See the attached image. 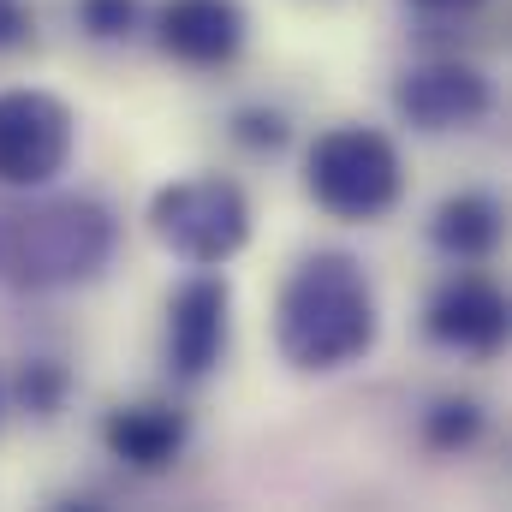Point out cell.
Wrapping results in <instances>:
<instances>
[{
	"label": "cell",
	"mask_w": 512,
	"mask_h": 512,
	"mask_svg": "<svg viewBox=\"0 0 512 512\" xmlns=\"http://www.w3.org/2000/svg\"><path fill=\"white\" fill-rule=\"evenodd\" d=\"M382 340V310L364 262L346 251H310L274 298V346L298 376H334L364 364Z\"/></svg>",
	"instance_id": "1"
},
{
	"label": "cell",
	"mask_w": 512,
	"mask_h": 512,
	"mask_svg": "<svg viewBox=\"0 0 512 512\" xmlns=\"http://www.w3.org/2000/svg\"><path fill=\"white\" fill-rule=\"evenodd\" d=\"M120 245V221L96 197H36L0 209V286L66 292L90 286Z\"/></svg>",
	"instance_id": "2"
},
{
	"label": "cell",
	"mask_w": 512,
	"mask_h": 512,
	"mask_svg": "<svg viewBox=\"0 0 512 512\" xmlns=\"http://www.w3.org/2000/svg\"><path fill=\"white\" fill-rule=\"evenodd\" d=\"M304 191L334 221H382L405 197V161L376 126H334L304 155Z\"/></svg>",
	"instance_id": "3"
},
{
	"label": "cell",
	"mask_w": 512,
	"mask_h": 512,
	"mask_svg": "<svg viewBox=\"0 0 512 512\" xmlns=\"http://www.w3.org/2000/svg\"><path fill=\"white\" fill-rule=\"evenodd\" d=\"M149 233L191 268H221L251 245V197L221 173L173 179L149 197Z\"/></svg>",
	"instance_id": "4"
},
{
	"label": "cell",
	"mask_w": 512,
	"mask_h": 512,
	"mask_svg": "<svg viewBox=\"0 0 512 512\" xmlns=\"http://www.w3.org/2000/svg\"><path fill=\"white\" fill-rule=\"evenodd\" d=\"M78 149V120L48 90H0V185L42 191L66 173Z\"/></svg>",
	"instance_id": "5"
},
{
	"label": "cell",
	"mask_w": 512,
	"mask_h": 512,
	"mask_svg": "<svg viewBox=\"0 0 512 512\" xmlns=\"http://www.w3.org/2000/svg\"><path fill=\"white\" fill-rule=\"evenodd\" d=\"M227 340H233V286L221 274H191L167 298V334H161L167 370L179 382H203L227 358Z\"/></svg>",
	"instance_id": "6"
},
{
	"label": "cell",
	"mask_w": 512,
	"mask_h": 512,
	"mask_svg": "<svg viewBox=\"0 0 512 512\" xmlns=\"http://www.w3.org/2000/svg\"><path fill=\"white\" fill-rule=\"evenodd\" d=\"M393 108L411 131H471L477 120H489L495 108V84L471 66V60H423L411 72H399L393 84Z\"/></svg>",
	"instance_id": "7"
},
{
	"label": "cell",
	"mask_w": 512,
	"mask_h": 512,
	"mask_svg": "<svg viewBox=\"0 0 512 512\" xmlns=\"http://www.w3.org/2000/svg\"><path fill=\"white\" fill-rule=\"evenodd\" d=\"M245 36H251V18L239 0H167L155 12V48L191 72L233 66L245 54Z\"/></svg>",
	"instance_id": "8"
},
{
	"label": "cell",
	"mask_w": 512,
	"mask_h": 512,
	"mask_svg": "<svg viewBox=\"0 0 512 512\" xmlns=\"http://www.w3.org/2000/svg\"><path fill=\"white\" fill-rule=\"evenodd\" d=\"M423 328H429V340L447 346V352L495 358V352L507 346V298H501V286L483 280V274H453V280L429 298Z\"/></svg>",
	"instance_id": "9"
},
{
	"label": "cell",
	"mask_w": 512,
	"mask_h": 512,
	"mask_svg": "<svg viewBox=\"0 0 512 512\" xmlns=\"http://www.w3.org/2000/svg\"><path fill=\"white\" fill-rule=\"evenodd\" d=\"M185 441H191V417L173 399H137V405H114L102 417V447L126 471H143V477L167 471L185 453Z\"/></svg>",
	"instance_id": "10"
},
{
	"label": "cell",
	"mask_w": 512,
	"mask_h": 512,
	"mask_svg": "<svg viewBox=\"0 0 512 512\" xmlns=\"http://www.w3.org/2000/svg\"><path fill=\"white\" fill-rule=\"evenodd\" d=\"M429 239H435V251L453 256V262H483L501 245V203L483 197V191H459V197H447L429 215Z\"/></svg>",
	"instance_id": "11"
},
{
	"label": "cell",
	"mask_w": 512,
	"mask_h": 512,
	"mask_svg": "<svg viewBox=\"0 0 512 512\" xmlns=\"http://www.w3.org/2000/svg\"><path fill=\"white\" fill-rule=\"evenodd\" d=\"M66 393H72V370L60 358H24L18 376H12V399L30 417H54L66 405Z\"/></svg>",
	"instance_id": "12"
},
{
	"label": "cell",
	"mask_w": 512,
	"mask_h": 512,
	"mask_svg": "<svg viewBox=\"0 0 512 512\" xmlns=\"http://www.w3.org/2000/svg\"><path fill=\"white\" fill-rule=\"evenodd\" d=\"M483 435V405L477 399H435L423 411V447L435 453H465Z\"/></svg>",
	"instance_id": "13"
},
{
	"label": "cell",
	"mask_w": 512,
	"mask_h": 512,
	"mask_svg": "<svg viewBox=\"0 0 512 512\" xmlns=\"http://www.w3.org/2000/svg\"><path fill=\"white\" fill-rule=\"evenodd\" d=\"M143 18V0H78V24L90 42H126Z\"/></svg>",
	"instance_id": "14"
},
{
	"label": "cell",
	"mask_w": 512,
	"mask_h": 512,
	"mask_svg": "<svg viewBox=\"0 0 512 512\" xmlns=\"http://www.w3.org/2000/svg\"><path fill=\"white\" fill-rule=\"evenodd\" d=\"M233 137H239L245 149H256V155H274V149H286L292 126H286L280 108H239V114H233Z\"/></svg>",
	"instance_id": "15"
},
{
	"label": "cell",
	"mask_w": 512,
	"mask_h": 512,
	"mask_svg": "<svg viewBox=\"0 0 512 512\" xmlns=\"http://www.w3.org/2000/svg\"><path fill=\"white\" fill-rule=\"evenodd\" d=\"M36 42V12L24 0H0V54H18Z\"/></svg>",
	"instance_id": "16"
},
{
	"label": "cell",
	"mask_w": 512,
	"mask_h": 512,
	"mask_svg": "<svg viewBox=\"0 0 512 512\" xmlns=\"http://www.w3.org/2000/svg\"><path fill=\"white\" fill-rule=\"evenodd\" d=\"M417 12H471L477 0H411Z\"/></svg>",
	"instance_id": "17"
}]
</instances>
